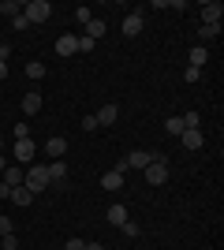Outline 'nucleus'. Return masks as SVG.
Instances as JSON below:
<instances>
[{
    "mask_svg": "<svg viewBox=\"0 0 224 250\" xmlns=\"http://www.w3.org/2000/svg\"><path fill=\"white\" fill-rule=\"evenodd\" d=\"M0 235H11V220L8 217H0Z\"/></svg>",
    "mask_w": 224,
    "mask_h": 250,
    "instance_id": "obj_33",
    "label": "nucleus"
},
{
    "mask_svg": "<svg viewBox=\"0 0 224 250\" xmlns=\"http://www.w3.org/2000/svg\"><path fill=\"white\" fill-rule=\"evenodd\" d=\"M120 231H123L127 239H139V235H142V228H139V224H135V220H127V224H123V228H120Z\"/></svg>",
    "mask_w": 224,
    "mask_h": 250,
    "instance_id": "obj_25",
    "label": "nucleus"
},
{
    "mask_svg": "<svg viewBox=\"0 0 224 250\" xmlns=\"http://www.w3.org/2000/svg\"><path fill=\"white\" fill-rule=\"evenodd\" d=\"M205 250H217V247H205Z\"/></svg>",
    "mask_w": 224,
    "mask_h": 250,
    "instance_id": "obj_38",
    "label": "nucleus"
},
{
    "mask_svg": "<svg viewBox=\"0 0 224 250\" xmlns=\"http://www.w3.org/2000/svg\"><path fill=\"white\" fill-rule=\"evenodd\" d=\"M22 187L34 190V194H38V190H45V187H49V168H45V165L26 168V172H22Z\"/></svg>",
    "mask_w": 224,
    "mask_h": 250,
    "instance_id": "obj_2",
    "label": "nucleus"
},
{
    "mask_svg": "<svg viewBox=\"0 0 224 250\" xmlns=\"http://www.w3.org/2000/svg\"><path fill=\"white\" fill-rule=\"evenodd\" d=\"M45 153L53 157V161H60V157L67 153V138H60V135H53L49 142H45Z\"/></svg>",
    "mask_w": 224,
    "mask_h": 250,
    "instance_id": "obj_10",
    "label": "nucleus"
},
{
    "mask_svg": "<svg viewBox=\"0 0 224 250\" xmlns=\"http://www.w3.org/2000/svg\"><path fill=\"white\" fill-rule=\"evenodd\" d=\"M0 146H4V138H0Z\"/></svg>",
    "mask_w": 224,
    "mask_h": 250,
    "instance_id": "obj_39",
    "label": "nucleus"
},
{
    "mask_svg": "<svg viewBox=\"0 0 224 250\" xmlns=\"http://www.w3.org/2000/svg\"><path fill=\"white\" fill-rule=\"evenodd\" d=\"M22 15H26V22H38V26H41V22H49V15H53V4H49V0H26V4H22Z\"/></svg>",
    "mask_w": 224,
    "mask_h": 250,
    "instance_id": "obj_1",
    "label": "nucleus"
},
{
    "mask_svg": "<svg viewBox=\"0 0 224 250\" xmlns=\"http://www.w3.org/2000/svg\"><path fill=\"white\" fill-rule=\"evenodd\" d=\"M64 250H86V243H82V239H67Z\"/></svg>",
    "mask_w": 224,
    "mask_h": 250,
    "instance_id": "obj_31",
    "label": "nucleus"
},
{
    "mask_svg": "<svg viewBox=\"0 0 224 250\" xmlns=\"http://www.w3.org/2000/svg\"><path fill=\"white\" fill-rule=\"evenodd\" d=\"M11 135H15V142H22V138H30V127H26V124H15V127H11Z\"/></svg>",
    "mask_w": 224,
    "mask_h": 250,
    "instance_id": "obj_26",
    "label": "nucleus"
},
{
    "mask_svg": "<svg viewBox=\"0 0 224 250\" xmlns=\"http://www.w3.org/2000/svg\"><path fill=\"white\" fill-rule=\"evenodd\" d=\"M116 116H120V104L108 101V104H101V108H97L94 120H97V127H112V124H116Z\"/></svg>",
    "mask_w": 224,
    "mask_h": 250,
    "instance_id": "obj_7",
    "label": "nucleus"
},
{
    "mask_svg": "<svg viewBox=\"0 0 224 250\" xmlns=\"http://www.w3.org/2000/svg\"><path fill=\"white\" fill-rule=\"evenodd\" d=\"M198 38H202V42H213V38H221V26H198Z\"/></svg>",
    "mask_w": 224,
    "mask_h": 250,
    "instance_id": "obj_24",
    "label": "nucleus"
},
{
    "mask_svg": "<svg viewBox=\"0 0 224 250\" xmlns=\"http://www.w3.org/2000/svg\"><path fill=\"white\" fill-rule=\"evenodd\" d=\"M38 112H41V94L30 90V94L22 97V116H38Z\"/></svg>",
    "mask_w": 224,
    "mask_h": 250,
    "instance_id": "obj_12",
    "label": "nucleus"
},
{
    "mask_svg": "<svg viewBox=\"0 0 224 250\" xmlns=\"http://www.w3.org/2000/svg\"><path fill=\"white\" fill-rule=\"evenodd\" d=\"M53 49H56V56H64V60H67V56L79 52V38H75V34H64V38H56Z\"/></svg>",
    "mask_w": 224,
    "mask_h": 250,
    "instance_id": "obj_6",
    "label": "nucleus"
},
{
    "mask_svg": "<svg viewBox=\"0 0 224 250\" xmlns=\"http://www.w3.org/2000/svg\"><path fill=\"white\" fill-rule=\"evenodd\" d=\"M0 183H8V187H22V168L19 165H8V168H4V176H0Z\"/></svg>",
    "mask_w": 224,
    "mask_h": 250,
    "instance_id": "obj_14",
    "label": "nucleus"
},
{
    "mask_svg": "<svg viewBox=\"0 0 224 250\" xmlns=\"http://www.w3.org/2000/svg\"><path fill=\"white\" fill-rule=\"evenodd\" d=\"M0 15H22V0H0Z\"/></svg>",
    "mask_w": 224,
    "mask_h": 250,
    "instance_id": "obj_20",
    "label": "nucleus"
},
{
    "mask_svg": "<svg viewBox=\"0 0 224 250\" xmlns=\"http://www.w3.org/2000/svg\"><path fill=\"white\" fill-rule=\"evenodd\" d=\"M8 198L15 202L19 209H26V206L34 202V190H26V187H11V194H8Z\"/></svg>",
    "mask_w": 224,
    "mask_h": 250,
    "instance_id": "obj_16",
    "label": "nucleus"
},
{
    "mask_svg": "<svg viewBox=\"0 0 224 250\" xmlns=\"http://www.w3.org/2000/svg\"><path fill=\"white\" fill-rule=\"evenodd\" d=\"M180 120H183V131H194V127L202 124V116L194 112V108H191V112H187V116H180Z\"/></svg>",
    "mask_w": 224,
    "mask_h": 250,
    "instance_id": "obj_22",
    "label": "nucleus"
},
{
    "mask_svg": "<svg viewBox=\"0 0 224 250\" xmlns=\"http://www.w3.org/2000/svg\"><path fill=\"white\" fill-rule=\"evenodd\" d=\"M180 142H183V149H202V146H205V135L194 127V131H183Z\"/></svg>",
    "mask_w": 224,
    "mask_h": 250,
    "instance_id": "obj_9",
    "label": "nucleus"
},
{
    "mask_svg": "<svg viewBox=\"0 0 224 250\" xmlns=\"http://www.w3.org/2000/svg\"><path fill=\"white\" fill-rule=\"evenodd\" d=\"M86 250H108V247H101V243H86Z\"/></svg>",
    "mask_w": 224,
    "mask_h": 250,
    "instance_id": "obj_36",
    "label": "nucleus"
},
{
    "mask_svg": "<svg viewBox=\"0 0 224 250\" xmlns=\"http://www.w3.org/2000/svg\"><path fill=\"white\" fill-rule=\"evenodd\" d=\"M8 194H11V187H8V183H0V198H8Z\"/></svg>",
    "mask_w": 224,
    "mask_h": 250,
    "instance_id": "obj_35",
    "label": "nucleus"
},
{
    "mask_svg": "<svg viewBox=\"0 0 224 250\" xmlns=\"http://www.w3.org/2000/svg\"><path fill=\"white\" fill-rule=\"evenodd\" d=\"M94 38H86V34H79V52H94Z\"/></svg>",
    "mask_w": 224,
    "mask_h": 250,
    "instance_id": "obj_27",
    "label": "nucleus"
},
{
    "mask_svg": "<svg viewBox=\"0 0 224 250\" xmlns=\"http://www.w3.org/2000/svg\"><path fill=\"white\" fill-rule=\"evenodd\" d=\"M45 168H49V183H64L67 179V165L64 161H49Z\"/></svg>",
    "mask_w": 224,
    "mask_h": 250,
    "instance_id": "obj_15",
    "label": "nucleus"
},
{
    "mask_svg": "<svg viewBox=\"0 0 224 250\" xmlns=\"http://www.w3.org/2000/svg\"><path fill=\"white\" fill-rule=\"evenodd\" d=\"M82 131H97V120H94V116H82Z\"/></svg>",
    "mask_w": 224,
    "mask_h": 250,
    "instance_id": "obj_32",
    "label": "nucleus"
},
{
    "mask_svg": "<svg viewBox=\"0 0 224 250\" xmlns=\"http://www.w3.org/2000/svg\"><path fill=\"white\" fill-rule=\"evenodd\" d=\"M101 187L105 190H123V176H120V172H105V176H101Z\"/></svg>",
    "mask_w": 224,
    "mask_h": 250,
    "instance_id": "obj_18",
    "label": "nucleus"
},
{
    "mask_svg": "<svg viewBox=\"0 0 224 250\" xmlns=\"http://www.w3.org/2000/svg\"><path fill=\"white\" fill-rule=\"evenodd\" d=\"M183 79H187V83H198V79H202V71H198V67H187V71H183Z\"/></svg>",
    "mask_w": 224,
    "mask_h": 250,
    "instance_id": "obj_30",
    "label": "nucleus"
},
{
    "mask_svg": "<svg viewBox=\"0 0 224 250\" xmlns=\"http://www.w3.org/2000/svg\"><path fill=\"white\" fill-rule=\"evenodd\" d=\"M4 168H8V157L0 153V176H4Z\"/></svg>",
    "mask_w": 224,
    "mask_h": 250,
    "instance_id": "obj_37",
    "label": "nucleus"
},
{
    "mask_svg": "<svg viewBox=\"0 0 224 250\" xmlns=\"http://www.w3.org/2000/svg\"><path fill=\"white\" fill-rule=\"evenodd\" d=\"M15 161H34V157H38V146H34L30 138H22V142H15Z\"/></svg>",
    "mask_w": 224,
    "mask_h": 250,
    "instance_id": "obj_11",
    "label": "nucleus"
},
{
    "mask_svg": "<svg viewBox=\"0 0 224 250\" xmlns=\"http://www.w3.org/2000/svg\"><path fill=\"white\" fill-rule=\"evenodd\" d=\"M221 4H213V0H209V4H202V26H221Z\"/></svg>",
    "mask_w": 224,
    "mask_h": 250,
    "instance_id": "obj_8",
    "label": "nucleus"
},
{
    "mask_svg": "<svg viewBox=\"0 0 224 250\" xmlns=\"http://www.w3.org/2000/svg\"><path fill=\"white\" fill-rule=\"evenodd\" d=\"M22 75L38 83V79H45V63H41V60H30V63H26V71H22Z\"/></svg>",
    "mask_w": 224,
    "mask_h": 250,
    "instance_id": "obj_21",
    "label": "nucleus"
},
{
    "mask_svg": "<svg viewBox=\"0 0 224 250\" xmlns=\"http://www.w3.org/2000/svg\"><path fill=\"white\" fill-rule=\"evenodd\" d=\"M105 30H108L105 19H90V22H86V38H94V42H97V38H105Z\"/></svg>",
    "mask_w": 224,
    "mask_h": 250,
    "instance_id": "obj_19",
    "label": "nucleus"
},
{
    "mask_svg": "<svg viewBox=\"0 0 224 250\" xmlns=\"http://www.w3.org/2000/svg\"><path fill=\"white\" fill-rule=\"evenodd\" d=\"M146 30V15L142 11H127L123 15V38H135V34Z\"/></svg>",
    "mask_w": 224,
    "mask_h": 250,
    "instance_id": "obj_4",
    "label": "nucleus"
},
{
    "mask_svg": "<svg viewBox=\"0 0 224 250\" xmlns=\"http://www.w3.org/2000/svg\"><path fill=\"white\" fill-rule=\"evenodd\" d=\"M205 60H209V49H205V45H194V49H191V63H187V67H198V71H202Z\"/></svg>",
    "mask_w": 224,
    "mask_h": 250,
    "instance_id": "obj_17",
    "label": "nucleus"
},
{
    "mask_svg": "<svg viewBox=\"0 0 224 250\" xmlns=\"http://www.w3.org/2000/svg\"><path fill=\"white\" fill-rule=\"evenodd\" d=\"M8 79V60H0V83Z\"/></svg>",
    "mask_w": 224,
    "mask_h": 250,
    "instance_id": "obj_34",
    "label": "nucleus"
},
{
    "mask_svg": "<svg viewBox=\"0 0 224 250\" xmlns=\"http://www.w3.org/2000/svg\"><path fill=\"white\" fill-rule=\"evenodd\" d=\"M75 19H79V22H82V26H86V22L94 19V11H90V8H75Z\"/></svg>",
    "mask_w": 224,
    "mask_h": 250,
    "instance_id": "obj_28",
    "label": "nucleus"
},
{
    "mask_svg": "<svg viewBox=\"0 0 224 250\" xmlns=\"http://www.w3.org/2000/svg\"><path fill=\"white\" fill-rule=\"evenodd\" d=\"M146 183H153V187L168 183V161H164V157H157V161L146 168Z\"/></svg>",
    "mask_w": 224,
    "mask_h": 250,
    "instance_id": "obj_3",
    "label": "nucleus"
},
{
    "mask_svg": "<svg viewBox=\"0 0 224 250\" xmlns=\"http://www.w3.org/2000/svg\"><path fill=\"white\" fill-rule=\"evenodd\" d=\"M11 26H15V30H30V22H26V15H15V19H11Z\"/></svg>",
    "mask_w": 224,
    "mask_h": 250,
    "instance_id": "obj_29",
    "label": "nucleus"
},
{
    "mask_svg": "<svg viewBox=\"0 0 224 250\" xmlns=\"http://www.w3.org/2000/svg\"><path fill=\"white\" fill-rule=\"evenodd\" d=\"M105 217H108V224L123 228V224H127V206H120V202H116V206H108V213H105Z\"/></svg>",
    "mask_w": 224,
    "mask_h": 250,
    "instance_id": "obj_13",
    "label": "nucleus"
},
{
    "mask_svg": "<svg viewBox=\"0 0 224 250\" xmlns=\"http://www.w3.org/2000/svg\"><path fill=\"white\" fill-rule=\"evenodd\" d=\"M161 153H146V149H135V153H127L123 161H127V168H139V172H146L153 161H157Z\"/></svg>",
    "mask_w": 224,
    "mask_h": 250,
    "instance_id": "obj_5",
    "label": "nucleus"
},
{
    "mask_svg": "<svg viewBox=\"0 0 224 250\" xmlns=\"http://www.w3.org/2000/svg\"><path fill=\"white\" fill-rule=\"evenodd\" d=\"M164 131H168V135H183V120L180 116H168V120H164Z\"/></svg>",
    "mask_w": 224,
    "mask_h": 250,
    "instance_id": "obj_23",
    "label": "nucleus"
}]
</instances>
